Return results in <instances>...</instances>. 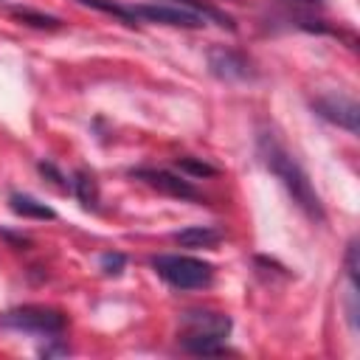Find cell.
I'll return each instance as SVG.
<instances>
[{"label":"cell","mask_w":360,"mask_h":360,"mask_svg":"<svg viewBox=\"0 0 360 360\" xmlns=\"http://www.w3.org/2000/svg\"><path fill=\"white\" fill-rule=\"evenodd\" d=\"M312 107H315V112H318L321 118H326V121H332V124L349 129L352 135L357 132V115H360V110H357V104H354L352 98H346V96H335V93H332V96H321V98H315Z\"/></svg>","instance_id":"obj_6"},{"label":"cell","mask_w":360,"mask_h":360,"mask_svg":"<svg viewBox=\"0 0 360 360\" xmlns=\"http://www.w3.org/2000/svg\"><path fill=\"white\" fill-rule=\"evenodd\" d=\"M295 6H307V8H323V0H290Z\"/></svg>","instance_id":"obj_18"},{"label":"cell","mask_w":360,"mask_h":360,"mask_svg":"<svg viewBox=\"0 0 360 360\" xmlns=\"http://www.w3.org/2000/svg\"><path fill=\"white\" fill-rule=\"evenodd\" d=\"M152 267L166 284H172L177 290H202L214 281V264L194 259V256H180V253L155 256Z\"/></svg>","instance_id":"obj_3"},{"label":"cell","mask_w":360,"mask_h":360,"mask_svg":"<svg viewBox=\"0 0 360 360\" xmlns=\"http://www.w3.org/2000/svg\"><path fill=\"white\" fill-rule=\"evenodd\" d=\"M222 239V233L211 225H188L174 233V242L183 248H214Z\"/></svg>","instance_id":"obj_9"},{"label":"cell","mask_w":360,"mask_h":360,"mask_svg":"<svg viewBox=\"0 0 360 360\" xmlns=\"http://www.w3.org/2000/svg\"><path fill=\"white\" fill-rule=\"evenodd\" d=\"M346 273H349L352 287H357V242H354V239H352L349 248H346Z\"/></svg>","instance_id":"obj_17"},{"label":"cell","mask_w":360,"mask_h":360,"mask_svg":"<svg viewBox=\"0 0 360 360\" xmlns=\"http://www.w3.org/2000/svg\"><path fill=\"white\" fill-rule=\"evenodd\" d=\"M11 14H14L20 22L34 25V28H48V31H56V28L62 25L56 17H51V14H39V11H34V8H11Z\"/></svg>","instance_id":"obj_13"},{"label":"cell","mask_w":360,"mask_h":360,"mask_svg":"<svg viewBox=\"0 0 360 360\" xmlns=\"http://www.w3.org/2000/svg\"><path fill=\"white\" fill-rule=\"evenodd\" d=\"M70 186H73V191H76V197H79V202L84 208H96L98 205V183H96V177L90 172H76Z\"/></svg>","instance_id":"obj_11"},{"label":"cell","mask_w":360,"mask_h":360,"mask_svg":"<svg viewBox=\"0 0 360 360\" xmlns=\"http://www.w3.org/2000/svg\"><path fill=\"white\" fill-rule=\"evenodd\" d=\"M231 332V318L208 309H188L183 315L180 346L188 354H225V338Z\"/></svg>","instance_id":"obj_2"},{"label":"cell","mask_w":360,"mask_h":360,"mask_svg":"<svg viewBox=\"0 0 360 360\" xmlns=\"http://www.w3.org/2000/svg\"><path fill=\"white\" fill-rule=\"evenodd\" d=\"M8 202H11V211L20 214V217H31V219H53L56 217V211L51 205L39 202L31 194H11Z\"/></svg>","instance_id":"obj_10"},{"label":"cell","mask_w":360,"mask_h":360,"mask_svg":"<svg viewBox=\"0 0 360 360\" xmlns=\"http://www.w3.org/2000/svg\"><path fill=\"white\" fill-rule=\"evenodd\" d=\"M169 3H174V6H186V8L197 11V14H202L205 20H214V22H219V25H225V28H231V31H233L231 17H228V14H222V11H217L214 6H208V3H202V0H169Z\"/></svg>","instance_id":"obj_12"},{"label":"cell","mask_w":360,"mask_h":360,"mask_svg":"<svg viewBox=\"0 0 360 360\" xmlns=\"http://www.w3.org/2000/svg\"><path fill=\"white\" fill-rule=\"evenodd\" d=\"M259 158L262 163L281 180V186L287 188V194L292 197V202L312 219H323V205H321V197L318 191L312 188L307 172L298 166V160L284 149V143L278 138H273L270 132L259 135Z\"/></svg>","instance_id":"obj_1"},{"label":"cell","mask_w":360,"mask_h":360,"mask_svg":"<svg viewBox=\"0 0 360 360\" xmlns=\"http://www.w3.org/2000/svg\"><path fill=\"white\" fill-rule=\"evenodd\" d=\"M82 3L90 6V8L107 11V14H115V17H121L127 25H135V20H132V14H129V6H118V3H112V0H82Z\"/></svg>","instance_id":"obj_14"},{"label":"cell","mask_w":360,"mask_h":360,"mask_svg":"<svg viewBox=\"0 0 360 360\" xmlns=\"http://www.w3.org/2000/svg\"><path fill=\"white\" fill-rule=\"evenodd\" d=\"M124 264H127L124 253H104V256H101V270H104L107 276H121Z\"/></svg>","instance_id":"obj_16"},{"label":"cell","mask_w":360,"mask_h":360,"mask_svg":"<svg viewBox=\"0 0 360 360\" xmlns=\"http://www.w3.org/2000/svg\"><path fill=\"white\" fill-rule=\"evenodd\" d=\"M208 68H211L214 76L228 79V82H239V79H250L253 76L250 62L242 53H236V51H231L225 45H217V48L208 51Z\"/></svg>","instance_id":"obj_7"},{"label":"cell","mask_w":360,"mask_h":360,"mask_svg":"<svg viewBox=\"0 0 360 360\" xmlns=\"http://www.w3.org/2000/svg\"><path fill=\"white\" fill-rule=\"evenodd\" d=\"M132 20H146V22H160V25H172V28H202L205 17L186 8V6H174V3H138L129 6Z\"/></svg>","instance_id":"obj_5"},{"label":"cell","mask_w":360,"mask_h":360,"mask_svg":"<svg viewBox=\"0 0 360 360\" xmlns=\"http://www.w3.org/2000/svg\"><path fill=\"white\" fill-rule=\"evenodd\" d=\"M132 177L149 183L152 188H158V191H163V194L180 197V200H197V197H200L197 188H194L188 180H183V177H177V174H172V172H166V169H135Z\"/></svg>","instance_id":"obj_8"},{"label":"cell","mask_w":360,"mask_h":360,"mask_svg":"<svg viewBox=\"0 0 360 360\" xmlns=\"http://www.w3.org/2000/svg\"><path fill=\"white\" fill-rule=\"evenodd\" d=\"M0 326H3V329H14V332H31V335L56 338V335L65 332L68 318H65L59 309L25 304V307H17V309L3 312V315H0Z\"/></svg>","instance_id":"obj_4"},{"label":"cell","mask_w":360,"mask_h":360,"mask_svg":"<svg viewBox=\"0 0 360 360\" xmlns=\"http://www.w3.org/2000/svg\"><path fill=\"white\" fill-rule=\"evenodd\" d=\"M177 166H180L183 172H191L194 177H211V174H217L214 166H208V163H202V160H191V158H180Z\"/></svg>","instance_id":"obj_15"}]
</instances>
